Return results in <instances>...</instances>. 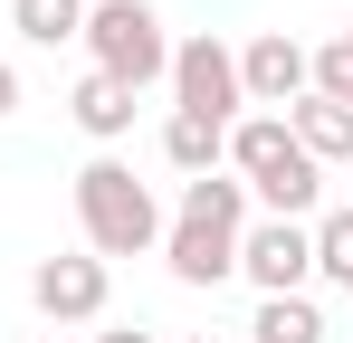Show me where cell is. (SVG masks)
Returning a JSON list of instances; mask_svg holds the SVG:
<instances>
[{
  "label": "cell",
  "mask_w": 353,
  "mask_h": 343,
  "mask_svg": "<svg viewBox=\"0 0 353 343\" xmlns=\"http://www.w3.org/2000/svg\"><path fill=\"white\" fill-rule=\"evenodd\" d=\"M315 277L353 295V210H325L315 220Z\"/></svg>",
  "instance_id": "9a60e30c"
},
{
  "label": "cell",
  "mask_w": 353,
  "mask_h": 343,
  "mask_svg": "<svg viewBox=\"0 0 353 343\" xmlns=\"http://www.w3.org/2000/svg\"><path fill=\"white\" fill-rule=\"evenodd\" d=\"M77 229H86V258H143V248H163V210L134 181V163H115V153H96L77 172Z\"/></svg>",
  "instance_id": "7a4b0ae2"
},
{
  "label": "cell",
  "mask_w": 353,
  "mask_h": 343,
  "mask_svg": "<svg viewBox=\"0 0 353 343\" xmlns=\"http://www.w3.org/2000/svg\"><path fill=\"white\" fill-rule=\"evenodd\" d=\"M230 172L248 181V200L268 220H305L315 191H325V163H305V143L287 134V114H239L230 124Z\"/></svg>",
  "instance_id": "6da1fadb"
},
{
  "label": "cell",
  "mask_w": 353,
  "mask_h": 343,
  "mask_svg": "<svg viewBox=\"0 0 353 343\" xmlns=\"http://www.w3.org/2000/svg\"><path fill=\"white\" fill-rule=\"evenodd\" d=\"M163 86H172V114H201V124H220V134L248 114V96H239V48L210 39V29H201V39H172V76H163Z\"/></svg>",
  "instance_id": "277c9868"
},
{
  "label": "cell",
  "mask_w": 353,
  "mask_h": 343,
  "mask_svg": "<svg viewBox=\"0 0 353 343\" xmlns=\"http://www.w3.org/2000/svg\"><path fill=\"white\" fill-rule=\"evenodd\" d=\"M305 57H315L305 96H325V105H353V29H334L325 48H305Z\"/></svg>",
  "instance_id": "5bb4252c"
},
{
  "label": "cell",
  "mask_w": 353,
  "mask_h": 343,
  "mask_svg": "<svg viewBox=\"0 0 353 343\" xmlns=\"http://www.w3.org/2000/svg\"><path fill=\"white\" fill-rule=\"evenodd\" d=\"M67 114H77V134L86 143H115V134H134V86H115V76H77V96H67Z\"/></svg>",
  "instance_id": "9c48e42d"
},
{
  "label": "cell",
  "mask_w": 353,
  "mask_h": 343,
  "mask_svg": "<svg viewBox=\"0 0 353 343\" xmlns=\"http://www.w3.org/2000/svg\"><path fill=\"white\" fill-rule=\"evenodd\" d=\"M86 57H96V76H115L134 96L172 76V39H163L153 0H86Z\"/></svg>",
  "instance_id": "3957f363"
},
{
  "label": "cell",
  "mask_w": 353,
  "mask_h": 343,
  "mask_svg": "<svg viewBox=\"0 0 353 343\" xmlns=\"http://www.w3.org/2000/svg\"><path fill=\"white\" fill-rule=\"evenodd\" d=\"M248 343H325V315H315V295H258V315H248Z\"/></svg>",
  "instance_id": "7c38bea8"
},
{
  "label": "cell",
  "mask_w": 353,
  "mask_h": 343,
  "mask_svg": "<svg viewBox=\"0 0 353 343\" xmlns=\"http://www.w3.org/2000/svg\"><path fill=\"white\" fill-rule=\"evenodd\" d=\"M105 295H115V277H105V258H86V248H67V258H39V267H29V305H39L48 324H96Z\"/></svg>",
  "instance_id": "8992f818"
},
{
  "label": "cell",
  "mask_w": 353,
  "mask_h": 343,
  "mask_svg": "<svg viewBox=\"0 0 353 343\" xmlns=\"http://www.w3.org/2000/svg\"><path fill=\"white\" fill-rule=\"evenodd\" d=\"M0 114H19V67L0 57Z\"/></svg>",
  "instance_id": "2e32d148"
},
{
  "label": "cell",
  "mask_w": 353,
  "mask_h": 343,
  "mask_svg": "<svg viewBox=\"0 0 353 343\" xmlns=\"http://www.w3.org/2000/svg\"><path fill=\"white\" fill-rule=\"evenodd\" d=\"M287 134L305 143V163H353V105H325V96H296Z\"/></svg>",
  "instance_id": "30bf717a"
},
{
  "label": "cell",
  "mask_w": 353,
  "mask_h": 343,
  "mask_svg": "<svg viewBox=\"0 0 353 343\" xmlns=\"http://www.w3.org/2000/svg\"><path fill=\"white\" fill-rule=\"evenodd\" d=\"M239 277L258 295H305L315 277V229L305 220H248L239 229Z\"/></svg>",
  "instance_id": "5b68a950"
},
{
  "label": "cell",
  "mask_w": 353,
  "mask_h": 343,
  "mask_svg": "<svg viewBox=\"0 0 353 343\" xmlns=\"http://www.w3.org/2000/svg\"><path fill=\"white\" fill-rule=\"evenodd\" d=\"M181 343H210V334H181Z\"/></svg>",
  "instance_id": "ac0fdd59"
},
{
  "label": "cell",
  "mask_w": 353,
  "mask_h": 343,
  "mask_svg": "<svg viewBox=\"0 0 353 343\" xmlns=\"http://www.w3.org/2000/svg\"><path fill=\"white\" fill-rule=\"evenodd\" d=\"M163 163H172L181 181H201V172L230 163V134H220V124H201V114H172V124H163Z\"/></svg>",
  "instance_id": "8fae6325"
},
{
  "label": "cell",
  "mask_w": 353,
  "mask_h": 343,
  "mask_svg": "<svg viewBox=\"0 0 353 343\" xmlns=\"http://www.w3.org/2000/svg\"><path fill=\"white\" fill-rule=\"evenodd\" d=\"M10 29L29 48H67V39H86V0H10Z\"/></svg>",
  "instance_id": "4fadbf2b"
},
{
  "label": "cell",
  "mask_w": 353,
  "mask_h": 343,
  "mask_svg": "<svg viewBox=\"0 0 353 343\" xmlns=\"http://www.w3.org/2000/svg\"><path fill=\"white\" fill-rule=\"evenodd\" d=\"M163 267H172L181 286H220V277H239V229H220V220H163Z\"/></svg>",
  "instance_id": "ba28073f"
},
{
  "label": "cell",
  "mask_w": 353,
  "mask_h": 343,
  "mask_svg": "<svg viewBox=\"0 0 353 343\" xmlns=\"http://www.w3.org/2000/svg\"><path fill=\"white\" fill-rule=\"evenodd\" d=\"M305 76H315V57L296 48L287 29H258V39L239 48V96H248L258 114H287L296 96H305Z\"/></svg>",
  "instance_id": "52a82bcc"
},
{
  "label": "cell",
  "mask_w": 353,
  "mask_h": 343,
  "mask_svg": "<svg viewBox=\"0 0 353 343\" xmlns=\"http://www.w3.org/2000/svg\"><path fill=\"white\" fill-rule=\"evenodd\" d=\"M96 343H153V334H143V324H105Z\"/></svg>",
  "instance_id": "e0dca14e"
}]
</instances>
